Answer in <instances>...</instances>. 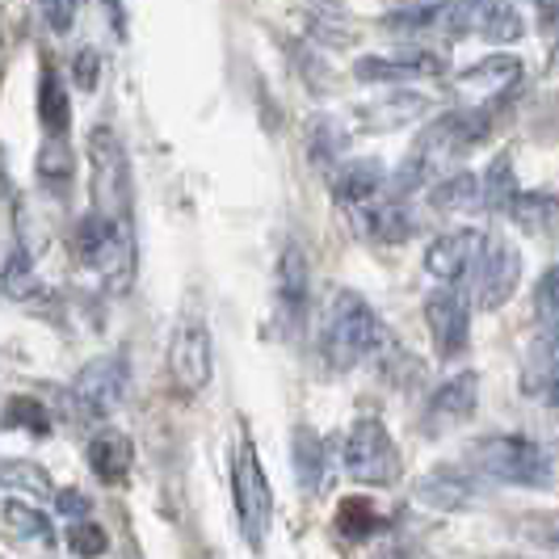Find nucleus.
I'll return each mask as SVG.
<instances>
[{
  "label": "nucleus",
  "instance_id": "obj_1",
  "mask_svg": "<svg viewBox=\"0 0 559 559\" xmlns=\"http://www.w3.org/2000/svg\"><path fill=\"white\" fill-rule=\"evenodd\" d=\"M383 320L374 308L354 290H336V299L324 311V333H320V354L333 370H358L370 362V354L383 341Z\"/></svg>",
  "mask_w": 559,
  "mask_h": 559
},
{
  "label": "nucleus",
  "instance_id": "obj_2",
  "mask_svg": "<svg viewBox=\"0 0 559 559\" xmlns=\"http://www.w3.org/2000/svg\"><path fill=\"white\" fill-rule=\"evenodd\" d=\"M472 472L501 479L513 488H543L551 484V454L526 433H488L467 447Z\"/></svg>",
  "mask_w": 559,
  "mask_h": 559
},
{
  "label": "nucleus",
  "instance_id": "obj_3",
  "mask_svg": "<svg viewBox=\"0 0 559 559\" xmlns=\"http://www.w3.org/2000/svg\"><path fill=\"white\" fill-rule=\"evenodd\" d=\"M72 249L81 257V265L97 270L118 290L135 278V245H131L127 219H110L102 211H88L72 231Z\"/></svg>",
  "mask_w": 559,
  "mask_h": 559
},
{
  "label": "nucleus",
  "instance_id": "obj_4",
  "mask_svg": "<svg viewBox=\"0 0 559 559\" xmlns=\"http://www.w3.org/2000/svg\"><path fill=\"white\" fill-rule=\"evenodd\" d=\"M231 497H236V518H240V531L249 538V547L261 551L270 522H274V488H270V476L261 467V454L252 447V438H240L236 454H231Z\"/></svg>",
  "mask_w": 559,
  "mask_h": 559
},
{
  "label": "nucleus",
  "instance_id": "obj_5",
  "mask_svg": "<svg viewBox=\"0 0 559 559\" xmlns=\"http://www.w3.org/2000/svg\"><path fill=\"white\" fill-rule=\"evenodd\" d=\"M88 190H93V211L110 219L131 215V160L110 127L88 131Z\"/></svg>",
  "mask_w": 559,
  "mask_h": 559
},
{
  "label": "nucleus",
  "instance_id": "obj_6",
  "mask_svg": "<svg viewBox=\"0 0 559 559\" xmlns=\"http://www.w3.org/2000/svg\"><path fill=\"white\" fill-rule=\"evenodd\" d=\"M400 447L379 417H358L345 433V472L366 488H392L400 479Z\"/></svg>",
  "mask_w": 559,
  "mask_h": 559
},
{
  "label": "nucleus",
  "instance_id": "obj_7",
  "mask_svg": "<svg viewBox=\"0 0 559 559\" xmlns=\"http://www.w3.org/2000/svg\"><path fill=\"white\" fill-rule=\"evenodd\" d=\"M131 388V366L127 354H102L88 366H81V374L72 379V408L88 420H106L110 413H118V404L127 400Z\"/></svg>",
  "mask_w": 559,
  "mask_h": 559
},
{
  "label": "nucleus",
  "instance_id": "obj_8",
  "mask_svg": "<svg viewBox=\"0 0 559 559\" xmlns=\"http://www.w3.org/2000/svg\"><path fill=\"white\" fill-rule=\"evenodd\" d=\"M215 374V345L211 329L202 316H186L173 336H168V379L177 383V392L198 395Z\"/></svg>",
  "mask_w": 559,
  "mask_h": 559
},
{
  "label": "nucleus",
  "instance_id": "obj_9",
  "mask_svg": "<svg viewBox=\"0 0 559 559\" xmlns=\"http://www.w3.org/2000/svg\"><path fill=\"white\" fill-rule=\"evenodd\" d=\"M476 408H479V374L476 370H459V374H450L447 383H438L433 395L425 400L420 429L429 438H447V433L463 429L467 420L476 417Z\"/></svg>",
  "mask_w": 559,
  "mask_h": 559
},
{
  "label": "nucleus",
  "instance_id": "obj_10",
  "mask_svg": "<svg viewBox=\"0 0 559 559\" xmlns=\"http://www.w3.org/2000/svg\"><path fill=\"white\" fill-rule=\"evenodd\" d=\"M472 274H476V308L501 311L513 299L518 282H522V252L504 236L501 240H484V252H479Z\"/></svg>",
  "mask_w": 559,
  "mask_h": 559
},
{
  "label": "nucleus",
  "instance_id": "obj_11",
  "mask_svg": "<svg viewBox=\"0 0 559 559\" xmlns=\"http://www.w3.org/2000/svg\"><path fill=\"white\" fill-rule=\"evenodd\" d=\"M425 324L433 336V354L438 358H459L472 341V304L467 295H459V286H438L425 299Z\"/></svg>",
  "mask_w": 559,
  "mask_h": 559
},
{
  "label": "nucleus",
  "instance_id": "obj_12",
  "mask_svg": "<svg viewBox=\"0 0 559 559\" xmlns=\"http://www.w3.org/2000/svg\"><path fill=\"white\" fill-rule=\"evenodd\" d=\"M349 211H354L358 236L374 240V245H404V240L417 236V215H413V206H408L404 194H395V198L374 194L370 202L349 206Z\"/></svg>",
  "mask_w": 559,
  "mask_h": 559
},
{
  "label": "nucleus",
  "instance_id": "obj_13",
  "mask_svg": "<svg viewBox=\"0 0 559 559\" xmlns=\"http://www.w3.org/2000/svg\"><path fill=\"white\" fill-rule=\"evenodd\" d=\"M479 252H484V231H476V227L447 231V236H438V240L425 249V274L433 282L459 286V282L476 270Z\"/></svg>",
  "mask_w": 559,
  "mask_h": 559
},
{
  "label": "nucleus",
  "instance_id": "obj_14",
  "mask_svg": "<svg viewBox=\"0 0 559 559\" xmlns=\"http://www.w3.org/2000/svg\"><path fill=\"white\" fill-rule=\"evenodd\" d=\"M354 76L362 84H400L417 76H447V59L425 47H408L395 56H362L354 63Z\"/></svg>",
  "mask_w": 559,
  "mask_h": 559
},
{
  "label": "nucleus",
  "instance_id": "obj_15",
  "mask_svg": "<svg viewBox=\"0 0 559 559\" xmlns=\"http://www.w3.org/2000/svg\"><path fill=\"white\" fill-rule=\"evenodd\" d=\"M274 295H278V316L286 329H304L311 304V270H308V252L299 245H286L278 257V270H274Z\"/></svg>",
  "mask_w": 559,
  "mask_h": 559
},
{
  "label": "nucleus",
  "instance_id": "obj_16",
  "mask_svg": "<svg viewBox=\"0 0 559 559\" xmlns=\"http://www.w3.org/2000/svg\"><path fill=\"white\" fill-rule=\"evenodd\" d=\"M84 463H88V472L102 479V484H127L131 479V467H135V442H131V433H122V429H114V425H97L93 433H88V442H84Z\"/></svg>",
  "mask_w": 559,
  "mask_h": 559
},
{
  "label": "nucleus",
  "instance_id": "obj_17",
  "mask_svg": "<svg viewBox=\"0 0 559 559\" xmlns=\"http://www.w3.org/2000/svg\"><path fill=\"white\" fill-rule=\"evenodd\" d=\"M429 114V97L417 88H392L388 97H374L370 106L358 110V127L366 135H388V131H404Z\"/></svg>",
  "mask_w": 559,
  "mask_h": 559
},
{
  "label": "nucleus",
  "instance_id": "obj_18",
  "mask_svg": "<svg viewBox=\"0 0 559 559\" xmlns=\"http://www.w3.org/2000/svg\"><path fill=\"white\" fill-rule=\"evenodd\" d=\"M329 173H333V198L341 206H362V202L388 190V168L374 156H358V160L341 156Z\"/></svg>",
  "mask_w": 559,
  "mask_h": 559
},
{
  "label": "nucleus",
  "instance_id": "obj_19",
  "mask_svg": "<svg viewBox=\"0 0 559 559\" xmlns=\"http://www.w3.org/2000/svg\"><path fill=\"white\" fill-rule=\"evenodd\" d=\"M413 501H420L425 509H438V513H459V509L479 501V484L454 467H433L429 476L417 479Z\"/></svg>",
  "mask_w": 559,
  "mask_h": 559
},
{
  "label": "nucleus",
  "instance_id": "obj_20",
  "mask_svg": "<svg viewBox=\"0 0 559 559\" xmlns=\"http://www.w3.org/2000/svg\"><path fill=\"white\" fill-rule=\"evenodd\" d=\"M522 395H531L538 404H556L559 395V358H556V333H538L531 349H526V366H522Z\"/></svg>",
  "mask_w": 559,
  "mask_h": 559
},
{
  "label": "nucleus",
  "instance_id": "obj_21",
  "mask_svg": "<svg viewBox=\"0 0 559 559\" xmlns=\"http://www.w3.org/2000/svg\"><path fill=\"white\" fill-rule=\"evenodd\" d=\"M290 459H295V484H299L308 497H320V492L329 488V447H324V438H320L311 425H299V429H295Z\"/></svg>",
  "mask_w": 559,
  "mask_h": 559
},
{
  "label": "nucleus",
  "instance_id": "obj_22",
  "mask_svg": "<svg viewBox=\"0 0 559 559\" xmlns=\"http://www.w3.org/2000/svg\"><path fill=\"white\" fill-rule=\"evenodd\" d=\"M518 76H522V59L518 56H488V59H479V63H472L467 72H459L454 84H459L463 93L497 97L509 84H518Z\"/></svg>",
  "mask_w": 559,
  "mask_h": 559
},
{
  "label": "nucleus",
  "instance_id": "obj_23",
  "mask_svg": "<svg viewBox=\"0 0 559 559\" xmlns=\"http://www.w3.org/2000/svg\"><path fill=\"white\" fill-rule=\"evenodd\" d=\"M304 147H308V160L316 168H329L349 152V131L336 122L333 114H316L308 118V131H304Z\"/></svg>",
  "mask_w": 559,
  "mask_h": 559
},
{
  "label": "nucleus",
  "instance_id": "obj_24",
  "mask_svg": "<svg viewBox=\"0 0 559 559\" xmlns=\"http://www.w3.org/2000/svg\"><path fill=\"white\" fill-rule=\"evenodd\" d=\"M38 122L47 135H68V127H72V102H68V88L51 63H43V72H38Z\"/></svg>",
  "mask_w": 559,
  "mask_h": 559
},
{
  "label": "nucleus",
  "instance_id": "obj_25",
  "mask_svg": "<svg viewBox=\"0 0 559 559\" xmlns=\"http://www.w3.org/2000/svg\"><path fill=\"white\" fill-rule=\"evenodd\" d=\"M38 181L51 190V194H68L72 190V177H76V156L68 147V135H47L38 147V160H34Z\"/></svg>",
  "mask_w": 559,
  "mask_h": 559
},
{
  "label": "nucleus",
  "instance_id": "obj_26",
  "mask_svg": "<svg viewBox=\"0 0 559 559\" xmlns=\"http://www.w3.org/2000/svg\"><path fill=\"white\" fill-rule=\"evenodd\" d=\"M333 526L341 534V543L362 547V543H370L374 534L383 531V513L374 509V501H366V497H345V501L336 504Z\"/></svg>",
  "mask_w": 559,
  "mask_h": 559
},
{
  "label": "nucleus",
  "instance_id": "obj_27",
  "mask_svg": "<svg viewBox=\"0 0 559 559\" xmlns=\"http://www.w3.org/2000/svg\"><path fill=\"white\" fill-rule=\"evenodd\" d=\"M518 173H513V156L501 152V156H492V165L484 168V177H479V206L484 211H492V215H504L509 211V202L518 198Z\"/></svg>",
  "mask_w": 559,
  "mask_h": 559
},
{
  "label": "nucleus",
  "instance_id": "obj_28",
  "mask_svg": "<svg viewBox=\"0 0 559 559\" xmlns=\"http://www.w3.org/2000/svg\"><path fill=\"white\" fill-rule=\"evenodd\" d=\"M429 206L438 215H463V211L479 206V177L476 173H450V177H442L429 190Z\"/></svg>",
  "mask_w": 559,
  "mask_h": 559
},
{
  "label": "nucleus",
  "instance_id": "obj_29",
  "mask_svg": "<svg viewBox=\"0 0 559 559\" xmlns=\"http://www.w3.org/2000/svg\"><path fill=\"white\" fill-rule=\"evenodd\" d=\"M0 518H4V526L17 534V538H26V543H43V547H56V526H51V518H47L38 504L4 501L0 504Z\"/></svg>",
  "mask_w": 559,
  "mask_h": 559
},
{
  "label": "nucleus",
  "instance_id": "obj_30",
  "mask_svg": "<svg viewBox=\"0 0 559 559\" xmlns=\"http://www.w3.org/2000/svg\"><path fill=\"white\" fill-rule=\"evenodd\" d=\"M370 362H379V374L392 383V388H400V392H408V388H417L420 374H425V366H420V358H413L404 345H395V341H379V349L370 354Z\"/></svg>",
  "mask_w": 559,
  "mask_h": 559
},
{
  "label": "nucleus",
  "instance_id": "obj_31",
  "mask_svg": "<svg viewBox=\"0 0 559 559\" xmlns=\"http://www.w3.org/2000/svg\"><path fill=\"white\" fill-rule=\"evenodd\" d=\"M476 34L479 38H488L492 47H513V43H522V38H526V17L518 13V4H513V0H492Z\"/></svg>",
  "mask_w": 559,
  "mask_h": 559
},
{
  "label": "nucleus",
  "instance_id": "obj_32",
  "mask_svg": "<svg viewBox=\"0 0 559 559\" xmlns=\"http://www.w3.org/2000/svg\"><path fill=\"white\" fill-rule=\"evenodd\" d=\"M513 224L522 227V231H531V236H547L551 227H556V198L547 194H526V190H518V198L509 202V211H504Z\"/></svg>",
  "mask_w": 559,
  "mask_h": 559
},
{
  "label": "nucleus",
  "instance_id": "obj_33",
  "mask_svg": "<svg viewBox=\"0 0 559 559\" xmlns=\"http://www.w3.org/2000/svg\"><path fill=\"white\" fill-rule=\"evenodd\" d=\"M0 425H4V429H26L34 438H51V429H56L51 408H47L43 400H34V395H13V400L4 404Z\"/></svg>",
  "mask_w": 559,
  "mask_h": 559
},
{
  "label": "nucleus",
  "instance_id": "obj_34",
  "mask_svg": "<svg viewBox=\"0 0 559 559\" xmlns=\"http://www.w3.org/2000/svg\"><path fill=\"white\" fill-rule=\"evenodd\" d=\"M488 4H492V0H442L433 26H442L450 38H467V34H476L479 29L484 13H488Z\"/></svg>",
  "mask_w": 559,
  "mask_h": 559
},
{
  "label": "nucleus",
  "instance_id": "obj_35",
  "mask_svg": "<svg viewBox=\"0 0 559 559\" xmlns=\"http://www.w3.org/2000/svg\"><path fill=\"white\" fill-rule=\"evenodd\" d=\"M0 484L4 488H17V492H29L34 501L51 497V476L38 467V463H26V459H0Z\"/></svg>",
  "mask_w": 559,
  "mask_h": 559
},
{
  "label": "nucleus",
  "instance_id": "obj_36",
  "mask_svg": "<svg viewBox=\"0 0 559 559\" xmlns=\"http://www.w3.org/2000/svg\"><path fill=\"white\" fill-rule=\"evenodd\" d=\"M4 290L13 295V299H22V304H29L34 295H43V286H38V278H34V261H29L26 249H13L9 252V261H4Z\"/></svg>",
  "mask_w": 559,
  "mask_h": 559
},
{
  "label": "nucleus",
  "instance_id": "obj_37",
  "mask_svg": "<svg viewBox=\"0 0 559 559\" xmlns=\"http://www.w3.org/2000/svg\"><path fill=\"white\" fill-rule=\"evenodd\" d=\"M68 551L81 559L106 556L110 551V534H106L102 522H93V518H72V526H68Z\"/></svg>",
  "mask_w": 559,
  "mask_h": 559
},
{
  "label": "nucleus",
  "instance_id": "obj_38",
  "mask_svg": "<svg viewBox=\"0 0 559 559\" xmlns=\"http://www.w3.org/2000/svg\"><path fill=\"white\" fill-rule=\"evenodd\" d=\"M556 270H543V278L534 286V320L538 333H559V299H556Z\"/></svg>",
  "mask_w": 559,
  "mask_h": 559
},
{
  "label": "nucleus",
  "instance_id": "obj_39",
  "mask_svg": "<svg viewBox=\"0 0 559 559\" xmlns=\"http://www.w3.org/2000/svg\"><path fill=\"white\" fill-rule=\"evenodd\" d=\"M433 17H438V4H408V9H400V13H388L383 17V29H392V34H417V29H433Z\"/></svg>",
  "mask_w": 559,
  "mask_h": 559
},
{
  "label": "nucleus",
  "instance_id": "obj_40",
  "mask_svg": "<svg viewBox=\"0 0 559 559\" xmlns=\"http://www.w3.org/2000/svg\"><path fill=\"white\" fill-rule=\"evenodd\" d=\"M68 72H72V84L81 93H97V84H102V51L97 47H81L72 56V63H68Z\"/></svg>",
  "mask_w": 559,
  "mask_h": 559
},
{
  "label": "nucleus",
  "instance_id": "obj_41",
  "mask_svg": "<svg viewBox=\"0 0 559 559\" xmlns=\"http://www.w3.org/2000/svg\"><path fill=\"white\" fill-rule=\"evenodd\" d=\"M38 13H43V22L56 29V34H72L76 13H81V0H38Z\"/></svg>",
  "mask_w": 559,
  "mask_h": 559
},
{
  "label": "nucleus",
  "instance_id": "obj_42",
  "mask_svg": "<svg viewBox=\"0 0 559 559\" xmlns=\"http://www.w3.org/2000/svg\"><path fill=\"white\" fill-rule=\"evenodd\" d=\"M51 497H56V509L63 518H88V509H93V501L84 497L81 488H59Z\"/></svg>",
  "mask_w": 559,
  "mask_h": 559
},
{
  "label": "nucleus",
  "instance_id": "obj_43",
  "mask_svg": "<svg viewBox=\"0 0 559 559\" xmlns=\"http://www.w3.org/2000/svg\"><path fill=\"white\" fill-rule=\"evenodd\" d=\"M102 9H106V17H110L114 38H127V4H122V0H102Z\"/></svg>",
  "mask_w": 559,
  "mask_h": 559
},
{
  "label": "nucleus",
  "instance_id": "obj_44",
  "mask_svg": "<svg viewBox=\"0 0 559 559\" xmlns=\"http://www.w3.org/2000/svg\"><path fill=\"white\" fill-rule=\"evenodd\" d=\"M538 4H543V17H538V26L551 29V26H556V0H538Z\"/></svg>",
  "mask_w": 559,
  "mask_h": 559
}]
</instances>
